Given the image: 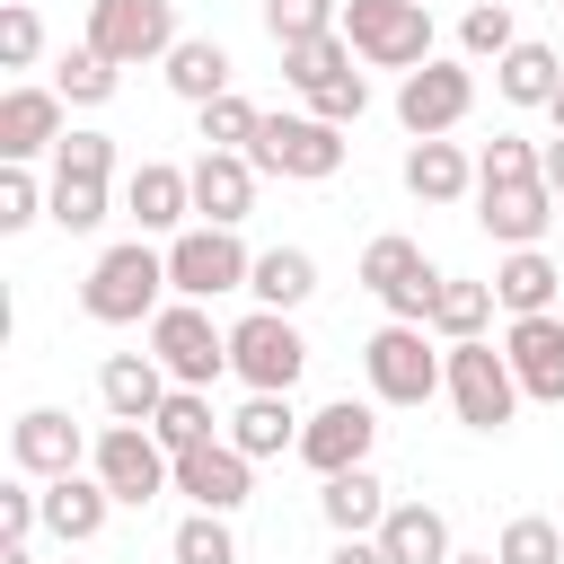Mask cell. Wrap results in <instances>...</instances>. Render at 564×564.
Returning a JSON list of instances; mask_svg holds the SVG:
<instances>
[{
  "mask_svg": "<svg viewBox=\"0 0 564 564\" xmlns=\"http://www.w3.org/2000/svg\"><path fill=\"white\" fill-rule=\"evenodd\" d=\"M167 300H176V291H167V247H150V238L106 247V256L88 264V282H79V308H88L97 326H150Z\"/></svg>",
  "mask_w": 564,
  "mask_h": 564,
  "instance_id": "obj_1",
  "label": "cell"
},
{
  "mask_svg": "<svg viewBox=\"0 0 564 564\" xmlns=\"http://www.w3.org/2000/svg\"><path fill=\"white\" fill-rule=\"evenodd\" d=\"M106 176H115V141L106 132H62L53 150V185H44V220L62 238H88L106 220Z\"/></svg>",
  "mask_w": 564,
  "mask_h": 564,
  "instance_id": "obj_2",
  "label": "cell"
},
{
  "mask_svg": "<svg viewBox=\"0 0 564 564\" xmlns=\"http://www.w3.org/2000/svg\"><path fill=\"white\" fill-rule=\"evenodd\" d=\"M361 379H370L379 405H432L441 379H449V352H432V326H397V317H388V326L361 344Z\"/></svg>",
  "mask_w": 564,
  "mask_h": 564,
  "instance_id": "obj_3",
  "label": "cell"
},
{
  "mask_svg": "<svg viewBox=\"0 0 564 564\" xmlns=\"http://www.w3.org/2000/svg\"><path fill=\"white\" fill-rule=\"evenodd\" d=\"M229 370L247 379V397H291L300 370H308V335L282 317V308H247L229 326Z\"/></svg>",
  "mask_w": 564,
  "mask_h": 564,
  "instance_id": "obj_4",
  "label": "cell"
},
{
  "mask_svg": "<svg viewBox=\"0 0 564 564\" xmlns=\"http://www.w3.org/2000/svg\"><path fill=\"white\" fill-rule=\"evenodd\" d=\"M88 53H106L115 70H141V62H167L185 35H176V0H88Z\"/></svg>",
  "mask_w": 564,
  "mask_h": 564,
  "instance_id": "obj_5",
  "label": "cell"
},
{
  "mask_svg": "<svg viewBox=\"0 0 564 564\" xmlns=\"http://www.w3.org/2000/svg\"><path fill=\"white\" fill-rule=\"evenodd\" d=\"M88 476L115 494V502H159V494H176V458L159 449V432L150 423H106L97 432V449H88Z\"/></svg>",
  "mask_w": 564,
  "mask_h": 564,
  "instance_id": "obj_6",
  "label": "cell"
},
{
  "mask_svg": "<svg viewBox=\"0 0 564 564\" xmlns=\"http://www.w3.org/2000/svg\"><path fill=\"white\" fill-rule=\"evenodd\" d=\"M344 44L370 70H423L432 62V9H414V0H344Z\"/></svg>",
  "mask_w": 564,
  "mask_h": 564,
  "instance_id": "obj_7",
  "label": "cell"
},
{
  "mask_svg": "<svg viewBox=\"0 0 564 564\" xmlns=\"http://www.w3.org/2000/svg\"><path fill=\"white\" fill-rule=\"evenodd\" d=\"M150 352H159V370H167L176 388H212V379L229 370V326H212L203 300H167V308L150 317Z\"/></svg>",
  "mask_w": 564,
  "mask_h": 564,
  "instance_id": "obj_8",
  "label": "cell"
},
{
  "mask_svg": "<svg viewBox=\"0 0 564 564\" xmlns=\"http://www.w3.org/2000/svg\"><path fill=\"white\" fill-rule=\"evenodd\" d=\"M441 397L458 405V423H467V432H502V423L520 414L511 352H494L485 335H476V344H449V379H441Z\"/></svg>",
  "mask_w": 564,
  "mask_h": 564,
  "instance_id": "obj_9",
  "label": "cell"
},
{
  "mask_svg": "<svg viewBox=\"0 0 564 564\" xmlns=\"http://www.w3.org/2000/svg\"><path fill=\"white\" fill-rule=\"evenodd\" d=\"M247 273H256V256L238 247V229H203L194 220V229L167 238V291L176 300H203L212 308L220 291H247Z\"/></svg>",
  "mask_w": 564,
  "mask_h": 564,
  "instance_id": "obj_10",
  "label": "cell"
},
{
  "mask_svg": "<svg viewBox=\"0 0 564 564\" xmlns=\"http://www.w3.org/2000/svg\"><path fill=\"white\" fill-rule=\"evenodd\" d=\"M361 291H370L397 326H423V317H432V300H441V273L423 264V247H414V238H397V229H388V238H370V247H361Z\"/></svg>",
  "mask_w": 564,
  "mask_h": 564,
  "instance_id": "obj_11",
  "label": "cell"
},
{
  "mask_svg": "<svg viewBox=\"0 0 564 564\" xmlns=\"http://www.w3.org/2000/svg\"><path fill=\"white\" fill-rule=\"evenodd\" d=\"M467 106H476V70L467 62H423V70H405L397 79V123L414 132V141H449L458 123H467Z\"/></svg>",
  "mask_w": 564,
  "mask_h": 564,
  "instance_id": "obj_12",
  "label": "cell"
},
{
  "mask_svg": "<svg viewBox=\"0 0 564 564\" xmlns=\"http://www.w3.org/2000/svg\"><path fill=\"white\" fill-rule=\"evenodd\" d=\"M256 176H300V185H326L335 167H344V132L335 123H317V115H264V132H256Z\"/></svg>",
  "mask_w": 564,
  "mask_h": 564,
  "instance_id": "obj_13",
  "label": "cell"
},
{
  "mask_svg": "<svg viewBox=\"0 0 564 564\" xmlns=\"http://www.w3.org/2000/svg\"><path fill=\"white\" fill-rule=\"evenodd\" d=\"M370 441H379V414H370L361 397H335V405H317V414L300 423V458L317 467V485L344 476V467H370Z\"/></svg>",
  "mask_w": 564,
  "mask_h": 564,
  "instance_id": "obj_14",
  "label": "cell"
},
{
  "mask_svg": "<svg viewBox=\"0 0 564 564\" xmlns=\"http://www.w3.org/2000/svg\"><path fill=\"white\" fill-rule=\"evenodd\" d=\"M88 449H97V441H79V423H70L62 405H26V414L9 423V458H18V476H35V485L79 476Z\"/></svg>",
  "mask_w": 564,
  "mask_h": 564,
  "instance_id": "obj_15",
  "label": "cell"
},
{
  "mask_svg": "<svg viewBox=\"0 0 564 564\" xmlns=\"http://www.w3.org/2000/svg\"><path fill=\"white\" fill-rule=\"evenodd\" d=\"M176 494H185L194 511H220V520H229V511L256 494V458L220 432V441H203V449H185V458H176Z\"/></svg>",
  "mask_w": 564,
  "mask_h": 564,
  "instance_id": "obj_16",
  "label": "cell"
},
{
  "mask_svg": "<svg viewBox=\"0 0 564 564\" xmlns=\"http://www.w3.org/2000/svg\"><path fill=\"white\" fill-rule=\"evenodd\" d=\"M185 176H194V220L203 229H238L256 212V159L247 150H203Z\"/></svg>",
  "mask_w": 564,
  "mask_h": 564,
  "instance_id": "obj_17",
  "label": "cell"
},
{
  "mask_svg": "<svg viewBox=\"0 0 564 564\" xmlns=\"http://www.w3.org/2000/svg\"><path fill=\"white\" fill-rule=\"evenodd\" d=\"M502 352L529 405H564V317H511Z\"/></svg>",
  "mask_w": 564,
  "mask_h": 564,
  "instance_id": "obj_18",
  "label": "cell"
},
{
  "mask_svg": "<svg viewBox=\"0 0 564 564\" xmlns=\"http://www.w3.org/2000/svg\"><path fill=\"white\" fill-rule=\"evenodd\" d=\"M123 212H132V229H141V238H176V229L194 220V176H185V167H167V159H141V167H132V185H123Z\"/></svg>",
  "mask_w": 564,
  "mask_h": 564,
  "instance_id": "obj_19",
  "label": "cell"
},
{
  "mask_svg": "<svg viewBox=\"0 0 564 564\" xmlns=\"http://www.w3.org/2000/svg\"><path fill=\"white\" fill-rule=\"evenodd\" d=\"M546 220H555L546 176H529V185H476V229H485L494 247H538Z\"/></svg>",
  "mask_w": 564,
  "mask_h": 564,
  "instance_id": "obj_20",
  "label": "cell"
},
{
  "mask_svg": "<svg viewBox=\"0 0 564 564\" xmlns=\"http://www.w3.org/2000/svg\"><path fill=\"white\" fill-rule=\"evenodd\" d=\"M62 115H70L62 88H9V97H0V159L26 167L35 150H62V132H70Z\"/></svg>",
  "mask_w": 564,
  "mask_h": 564,
  "instance_id": "obj_21",
  "label": "cell"
},
{
  "mask_svg": "<svg viewBox=\"0 0 564 564\" xmlns=\"http://www.w3.org/2000/svg\"><path fill=\"white\" fill-rule=\"evenodd\" d=\"M167 388H176V379L159 370V352H106V370H97V397H106L115 423H159Z\"/></svg>",
  "mask_w": 564,
  "mask_h": 564,
  "instance_id": "obj_22",
  "label": "cell"
},
{
  "mask_svg": "<svg viewBox=\"0 0 564 564\" xmlns=\"http://www.w3.org/2000/svg\"><path fill=\"white\" fill-rule=\"evenodd\" d=\"M317 511H326L335 538H379V520H388V485H379L370 467H344V476L317 485Z\"/></svg>",
  "mask_w": 564,
  "mask_h": 564,
  "instance_id": "obj_23",
  "label": "cell"
},
{
  "mask_svg": "<svg viewBox=\"0 0 564 564\" xmlns=\"http://www.w3.org/2000/svg\"><path fill=\"white\" fill-rule=\"evenodd\" d=\"M379 555H388V564H449L458 546H449V520H441L432 502H388V520H379Z\"/></svg>",
  "mask_w": 564,
  "mask_h": 564,
  "instance_id": "obj_24",
  "label": "cell"
},
{
  "mask_svg": "<svg viewBox=\"0 0 564 564\" xmlns=\"http://www.w3.org/2000/svg\"><path fill=\"white\" fill-rule=\"evenodd\" d=\"M405 194L414 203H467L476 194V159L458 141H414L405 150Z\"/></svg>",
  "mask_w": 564,
  "mask_h": 564,
  "instance_id": "obj_25",
  "label": "cell"
},
{
  "mask_svg": "<svg viewBox=\"0 0 564 564\" xmlns=\"http://www.w3.org/2000/svg\"><path fill=\"white\" fill-rule=\"evenodd\" d=\"M555 291H564V273H555V256H538V247H511V256L494 264V300H502L511 317H555Z\"/></svg>",
  "mask_w": 564,
  "mask_h": 564,
  "instance_id": "obj_26",
  "label": "cell"
},
{
  "mask_svg": "<svg viewBox=\"0 0 564 564\" xmlns=\"http://www.w3.org/2000/svg\"><path fill=\"white\" fill-rule=\"evenodd\" d=\"M106 511H115V494H106L97 476H53V485H44V529H53L62 546H88V538L106 529Z\"/></svg>",
  "mask_w": 564,
  "mask_h": 564,
  "instance_id": "obj_27",
  "label": "cell"
},
{
  "mask_svg": "<svg viewBox=\"0 0 564 564\" xmlns=\"http://www.w3.org/2000/svg\"><path fill=\"white\" fill-rule=\"evenodd\" d=\"M494 88H502L511 106H555V88H564V62H555V44L520 35V44L494 62Z\"/></svg>",
  "mask_w": 564,
  "mask_h": 564,
  "instance_id": "obj_28",
  "label": "cell"
},
{
  "mask_svg": "<svg viewBox=\"0 0 564 564\" xmlns=\"http://www.w3.org/2000/svg\"><path fill=\"white\" fill-rule=\"evenodd\" d=\"M247 291H256V308H282V317H291V308L317 291V256H308V247H264L256 273H247Z\"/></svg>",
  "mask_w": 564,
  "mask_h": 564,
  "instance_id": "obj_29",
  "label": "cell"
},
{
  "mask_svg": "<svg viewBox=\"0 0 564 564\" xmlns=\"http://www.w3.org/2000/svg\"><path fill=\"white\" fill-rule=\"evenodd\" d=\"M229 70H238V62H229L212 35H185V44L167 53V88H176L185 106H212V97H229Z\"/></svg>",
  "mask_w": 564,
  "mask_h": 564,
  "instance_id": "obj_30",
  "label": "cell"
},
{
  "mask_svg": "<svg viewBox=\"0 0 564 564\" xmlns=\"http://www.w3.org/2000/svg\"><path fill=\"white\" fill-rule=\"evenodd\" d=\"M494 308H502V300H494V282H458V273H441V300H432V317H423V326H432L441 344H476Z\"/></svg>",
  "mask_w": 564,
  "mask_h": 564,
  "instance_id": "obj_31",
  "label": "cell"
},
{
  "mask_svg": "<svg viewBox=\"0 0 564 564\" xmlns=\"http://www.w3.org/2000/svg\"><path fill=\"white\" fill-rule=\"evenodd\" d=\"M229 441H238L247 458H282V449H300V414H291V397H247V405L229 414Z\"/></svg>",
  "mask_w": 564,
  "mask_h": 564,
  "instance_id": "obj_32",
  "label": "cell"
},
{
  "mask_svg": "<svg viewBox=\"0 0 564 564\" xmlns=\"http://www.w3.org/2000/svg\"><path fill=\"white\" fill-rule=\"evenodd\" d=\"M212 423H220V414H212V388H167V405H159V423H150V432H159V449H167V458H185V449L220 441Z\"/></svg>",
  "mask_w": 564,
  "mask_h": 564,
  "instance_id": "obj_33",
  "label": "cell"
},
{
  "mask_svg": "<svg viewBox=\"0 0 564 564\" xmlns=\"http://www.w3.org/2000/svg\"><path fill=\"white\" fill-rule=\"evenodd\" d=\"M352 62H361V53H352V44H344V26H335V35H308V44H291V53H282V79H291L300 97H317V88H326V79H344Z\"/></svg>",
  "mask_w": 564,
  "mask_h": 564,
  "instance_id": "obj_34",
  "label": "cell"
},
{
  "mask_svg": "<svg viewBox=\"0 0 564 564\" xmlns=\"http://www.w3.org/2000/svg\"><path fill=\"white\" fill-rule=\"evenodd\" d=\"M335 26H344V0H264L273 53H291V44H308V35H335Z\"/></svg>",
  "mask_w": 564,
  "mask_h": 564,
  "instance_id": "obj_35",
  "label": "cell"
},
{
  "mask_svg": "<svg viewBox=\"0 0 564 564\" xmlns=\"http://www.w3.org/2000/svg\"><path fill=\"white\" fill-rule=\"evenodd\" d=\"M53 88H62V106H106V97L123 88V70H115L106 53H88V44H79V53H62V62H53Z\"/></svg>",
  "mask_w": 564,
  "mask_h": 564,
  "instance_id": "obj_36",
  "label": "cell"
},
{
  "mask_svg": "<svg viewBox=\"0 0 564 564\" xmlns=\"http://www.w3.org/2000/svg\"><path fill=\"white\" fill-rule=\"evenodd\" d=\"M194 123H203V150H256V132H264V115L229 88V97H212V106H194Z\"/></svg>",
  "mask_w": 564,
  "mask_h": 564,
  "instance_id": "obj_37",
  "label": "cell"
},
{
  "mask_svg": "<svg viewBox=\"0 0 564 564\" xmlns=\"http://www.w3.org/2000/svg\"><path fill=\"white\" fill-rule=\"evenodd\" d=\"M494 555H502V564H564V529H555L546 511H520V520H502Z\"/></svg>",
  "mask_w": 564,
  "mask_h": 564,
  "instance_id": "obj_38",
  "label": "cell"
},
{
  "mask_svg": "<svg viewBox=\"0 0 564 564\" xmlns=\"http://www.w3.org/2000/svg\"><path fill=\"white\" fill-rule=\"evenodd\" d=\"M167 555H176V564H238V538H229L220 511H185L176 538H167Z\"/></svg>",
  "mask_w": 564,
  "mask_h": 564,
  "instance_id": "obj_39",
  "label": "cell"
},
{
  "mask_svg": "<svg viewBox=\"0 0 564 564\" xmlns=\"http://www.w3.org/2000/svg\"><path fill=\"white\" fill-rule=\"evenodd\" d=\"M511 44H520V26H511L502 0H476V9L458 18V53H467V62H502Z\"/></svg>",
  "mask_w": 564,
  "mask_h": 564,
  "instance_id": "obj_40",
  "label": "cell"
},
{
  "mask_svg": "<svg viewBox=\"0 0 564 564\" xmlns=\"http://www.w3.org/2000/svg\"><path fill=\"white\" fill-rule=\"evenodd\" d=\"M529 176H538V141L494 132V141L476 150V185H529Z\"/></svg>",
  "mask_w": 564,
  "mask_h": 564,
  "instance_id": "obj_41",
  "label": "cell"
},
{
  "mask_svg": "<svg viewBox=\"0 0 564 564\" xmlns=\"http://www.w3.org/2000/svg\"><path fill=\"white\" fill-rule=\"evenodd\" d=\"M35 53H44V18L26 0H9L0 9V70H35Z\"/></svg>",
  "mask_w": 564,
  "mask_h": 564,
  "instance_id": "obj_42",
  "label": "cell"
},
{
  "mask_svg": "<svg viewBox=\"0 0 564 564\" xmlns=\"http://www.w3.org/2000/svg\"><path fill=\"white\" fill-rule=\"evenodd\" d=\"M308 115H317V123H335V132H344V123H361V115H370V79H361V70L326 79V88L308 97Z\"/></svg>",
  "mask_w": 564,
  "mask_h": 564,
  "instance_id": "obj_43",
  "label": "cell"
},
{
  "mask_svg": "<svg viewBox=\"0 0 564 564\" xmlns=\"http://www.w3.org/2000/svg\"><path fill=\"white\" fill-rule=\"evenodd\" d=\"M35 529H44V494H35V476L0 485V546H26Z\"/></svg>",
  "mask_w": 564,
  "mask_h": 564,
  "instance_id": "obj_44",
  "label": "cell"
},
{
  "mask_svg": "<svg viewBox=\"0 0 564 564\" xmlns=\"http://www.w3.org/2000/svg\"><path fill=\"white\" fill-rule=\"evenodd\" d=\"M26 220H44V185L26 167H9L0 176V229H26Z\"/></svg>",
  "mask_w": 564,
  "mask_h": 564,
  "instance_id": "obj_45",
  "label": "cell"
},
{
  "mask_svg": "<svg viewBox=\"0 0 564 564\" xmlns=\"http://www.w3.org/2000/svg\"><path fill=\"white\" fill-rule=\"evenodd\" d=\"M538 176H546V194H555V203H564V132H555V141H546V150H538Z\"/></svg>",
  "mask_w": 564,
  "mask_h": 564,
  "instance_id": "obj_46",
  "label": "cell"
},
{
  "mask_svg": "<svg viewBox=\"0 0 564 564\" xmlns=\"http://www.w3.org/2000/svg\"><path fill=\"white\" fill-rule=\"evenodd\" d=\"M326 564H388V555H379V538H335Z\"/></svg>",
  "mask_w": 564,
  "mask_h": 564,
  "instance_id": "obj_47",
  "label": "cell"
},
{
  "mask_svg": "<svg viewBox=\"0 0 564 564\" xmlns=\"http://www.w3.org/2000/svg\"><path fill=\"white\" fill-rule=\"evenodd\" d=\"M0 564H35V555H26V546H0Z\"/></svg>",
  "mask_w": 564,
  "mask_h": 564,
  "instance_id": "obj_48",
  "label": "cell"
},
{
  "mask_svg": "<svg viewBox=\"0 0 564 564\" xmlns=\"http://www.w3.org/2000/svg\"><path fill=\"white\" fill-rule=\"evenodd\" d=\"M449 564H502V555H494V546H485V555H449Z\"/></svg>",
  "mask_w": 564,
  "mask_h": 564,
  "instance_id": "obj_49",
  "label": "cell"
},
{
  "mask_svg": "<svg viewBox=\"0 0 564 564\" xmlns=\"http://www.w3.org/2000/svg\"><path fill=\"white\" fill-rule=\"evenodd\" d=\"M546 115H555V132H564V88H555V106H546Z\"/></svg>",
  "mask_w": 564,
  "mask_h": 564,
  "instance_id": "obj_50",
  "label": "cell"
},
{
  "mask_svg": "<svg viewBox=\"0 0 564 564\" xmlns=\"http://www.w3.org/2000/svg\"><path fill=\"white\" fill-rule=\"evenodd\" d=\"M414 9H432V0H414Z\"/></svg>",
  "mask_w": 564,
  "mask_h": 564,
  "instance_id": "obj_51",
  "label": "cell"
},
{
  "mask_svg": "<svg viewBox=\"0 0 564 564\" xmlns=\"http://www.w3.org/2000/svg\"><path fill=\"white\" fill-rule=\"evenodd\" d=\"M555 9H564V0H555Z\"/></svg>",
  "mask_w": 564,
  "mask_h": 564,
  "instance_id": "obj_52",
  "label": "cell"
}]
</instances>
